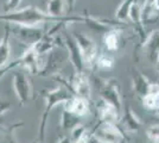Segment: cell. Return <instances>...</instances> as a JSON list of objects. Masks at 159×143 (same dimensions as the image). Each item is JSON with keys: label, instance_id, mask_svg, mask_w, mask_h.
<instances>
[{"label": "cell", "instance_id": "1", "mask_svg": "<svg viewBox=\"0 0 159 143\" xmlns=\"http://www.w3.org/2000/svg\"><path fill=\"white\" fill-rule=\"evenodd\" d=\"M75 23V21H83L82 16H73L66 14L64 17H52L49 13L39 10L36 6H26L21 10H14L10 12L0 13V23H7L13 25H25V26H38L44 23Z\"/></svg>", "mask_w": 159, "mask_h": 143}, {"label": "cell", "instance_id": "2", "mask_svg": "<svg viewBox=\"0 0 159 143\" xmlns=\"http://www.w3.org/2000/svg\"><path fill=\"white\" fill-rule=\"evenodd\" d=\"M44 95V100H45V109L43 112V116L40 118L39 130H38V142L44 143V138H45V128H47V123L50 116V112L52 111L55 106L63 104L66 102L69 98L73 97L71 91L66 86H58L53 89H44L43 92Z\"/></svg>", "mask_w": 159, "mask_h": 143}, {"label": "cell", "instance_id": "3", "mask_svg": "<svg viewBox=\"0 0 159 143\" xmlns=\"http://www.w3.org/2000/svg\"><path fill=\"white\" fill-rule=\"evenodd\" d=\"M69 61V55L66 51V47L62 44H56L55 47L47 54V59L44 61L43 67L40 68L38 75L40 76H53L55 74L60 73V70Z\"/></svg>", "mask_w": 159, "mask_h": 143}, {"label": "cell", "instance_id": "4", "mask_svg": "<svg viewBox=\"0 0 159 143\" xmlns=\"http://www.w3.org/2000/svg\"><path fill=\"white\" fill-rule=\"evenodd\" d=\"M12 85H13L14 93L19 100V104L20 105H26L27 102L31 100L33 95L32 83L30 81L26 73L23 70L14 72Z\"/></svg>", "mask_w": 159, "mask_h": 143}, {"label": "cell", "instance_id": "5", "mask_svg": "<svg viewBox=\"0 0 159 143\" xmlns=\"http://www.w3.org/2000/svg\"><path fill=\"white\" fill-rule=\"evenodd\" d=\"M11 34L20 42V44L27 48L34 45L44 35V30L39 26H25V25H14L11 27Z\"/></svg>", "mask_w": 159, "mask_h": 143}, {"label": "cell", "instance_id": "6", "mask_svg": "<svg viewBox=\"0 0 159 143\" xmlns=\"http://www.w3.org/2000/svg\"><path fill=\"white\" fill-rule=\"evenodd\" d=\"M63 45L66 47L68 55H69V61L71 62L74 69L76 73H83L84 72V61L81 54V50L79 48V44L76 43L75 38L73 35H70L69 32L64 31L63 34Z\"/></svg>", "mask_w": 159, "mask_h": 143}, {"label": "cell", "instance_id": "7", "mask_svg": "<svg viewBox=\"0 0 159 143\" xmlns=\"http://www.w3.org/2000/svg\"><path fill=\"white\" fill-rule=\"evenodd\" d=\"M76 43L79 44V48L81 50V54L84 61V66H92L95 63L98 57V45L96 43L82 32H75L73 34Z\"/></svg>", "mask_w": 159, "mask_h": 143}, {"label": "cell", "instance_id": "8", "mask_svg": "<svg viewBox=\"0 0 159 143\" xmlns=\"http://www.w3.org/2000/svg\"><path fill=\"white\" fill-rule=\"evenodd\" d=\"M99 93L101 100L114 106L118 111L122 109V102H121V97H120L119 87H118L115 80H102L99 85Z\"/></svg>", "mask_w": 159, "mask_h": 143}, {"label": "cell", "instance_id": "9", "mask_svg": "<svg viewBox=\"0 0 159 143\" xmlns=\"http://www.w3.org/2000/svg\"><path fill=\"white\" fill-rule=\"evenodd\" d=\"M95 137L105 143H121L124 141L122 131L116 126V124L101 122L94 130Z\"/></svg>", "mask_w": 159, "mask_h": 143}, {"label": "cell", "instance_id": "10", "mask_svg": "<svg viewBox=\"0 0 159 143\" xmlns=\"http://www.w3.org/2000/svg\"><path fill=\"white\" fill-rule=\"evenodd\" d=\"M69 86H70V89H71L74 95H77V97H81V98H84L87 100H89L92 91H90L89 80L84 75V73H76L74 75L71 83Z\"/></svg>", "mask_w": 159, "mask_h": 143}, {"label": "cell", "instance_id": "11", "mask_svg": "<svg viewBox=\"0 0 159 143\" xmlns=\"http://www.w3.org/2000/svg\"><path fill=\"white\" fill-rule=\"evenodd\" d=\"M146 57L151 63H157L159 56V30H153L143 44Z\"/></svg>", "mask_w": 159, "mask_h": 143}, {"label": "cell", "instance_id": "12", "mask_svg": "<svg viewBox=\"0 0 159 143\" xmlns=\"http://www.w3.org/2000/svg\"><path fill=\"white\" fill-rule=\"evenodd\" d=\"M82 18H83V23H84L90 30L96 31V32H100V34H105V32L112 30V29H118L119 24H121V21L115 23V21H112L98 19V18H94V17L89 16V14H83Z\"/></svg>", "mask_w": 159, "mask_h": 143}, {"label": "cell", "instance_id": "13", "mask_svg": "<svg viewBox=\"0 0 159 143\" xmlns=\"http://www.w3.org/2000/svg\"><path fill=\"white\" fill-rule=\"evenodd\" d=\"M63 109L70 111L79 117H84L89 112V104L84 98H81L77 95H73L66 102H63Z\"/></svg>", "mask_w": 159, "mask_h": 143}, {"label": "cell", "instance_id": "14", "mask_svg": "<svg viewBox=\"0 0 159 143\" xmlns=\"http://www.w3.org/2000/svg\"><path fill=\"white\" fill-rule=\"evenodd\" d=\"M10 36H11V26L7 24L4 30V35L0 38V69L4 68L8 63L10 56H11Z\"/></svg>", "mask_w": 159, "mask_h": 143}, {"label": "cell", "instance_id": "15", "mask_svg": "<svg viewBox=\"0 0 159 143\" xmlns=\"http://www.w3.org/2000/svg\"><path fill=\"white\" fill-rule=\"evenodd\" d=\"M140 14L143 24L153 21L159 14V8L156 0H144L143 6H140Z\"/></svg>", "mask_w": 159, "mask_h": 143}, {"label": "cell", "instance_id": "16", "mask_svg": "<svg viewBox=\"0 0 159 143\" xmlns=\"http://www.w3.org/2000/svg\"><path fill=\"white\" fill-rule=\"evenodd\" d=\"M99 113H100V118H101V122L116 124L120 121L119 111L115 109L114 106L107 104L103 100H101V102H100L99 105Z\"/></svg>", "mask_w": 159, "mask_h": 143}, {"label": "cell", "instance_id": "17", "mask_svg": "<svg viewBox=\"0 0 159 143\" xmlns=\"http://www.w3.org/2000/svg\"><path fill=\"white\" fill-rule=\"evenodd\" d=\"M122 124H124L125 129L128 130V131H133V132L138 131L141 128V125H143L139 117L133 112V110L131 107H128L125 111L124 117H122Z\"/></svg>", "mask_w": 159, "mask_h": 143}, {"label": "cell", "instance_id": "18", "mask_svg": "<svg viewBox=\"0 0 159 143\" xmlns=\"http://www.w3.org/2000/svg\"><path fill=\"white\" fill-rule=\"evenodd\" d=\"M150 85H151V82L144 74H141L139 72L134 74V76H133V89L141 98L148 93Z\"/></svg>", "mask_w": 159, "mask_h": 143}, {"label": "cell", "instance_id": "19", "mask_svg": "<svg viewBox=\"0 0 159 143\" xmlns=\"http://www.w3.org/2000/svg\"><path fill=\"white\" fill-rule=\"evenodd\" d=\"M80 118H81V117L76 116L73 112L66 111V110L63 109L62 113H61V128L63 130L74 129L76 125L81 124Z\"/></svg>", "mask_w": 159, "mask_h": 143}, {"label": "cell", "instance_id": "20", "mask_svg": "<svg viewBox=\"0 0 159 143\" xmlns=\"http://www.w3.org/2000/svg\"><path fill=\"white\" fill-rule=\"evenodd\" d=\"M64 7H66V2L64 0H48L47 4V13H49L52 17H64L66 16V11H64Z\"/></svg>", "mask_w": 159, "mask_h": 143}, {"label": "cell", "instance_id": "21", "mask_svg": "<svg viewBox=\"0 0 159 143\" xmlns=\"http://www.w3.org/2000/svg\"><path fill=\"white\" fill-rule=\"evenodd\" d=\"M24 123H16L7 128H0V143H17L16 140V130L21 126Z\"/></svg>", "mask_w": 159, "mask_h": 143}, {"label": "cell", "instance_id": "22", "mask_svg": "<svg viewBox=\"0 0 159 143\" xmlns=\"http://www.w3.org/2000/svg\"><path fill=\"white\" fill-rule=\"evenodd\" d=\"M103 43L108 51H115L119 48V31L118 29H112L105 32Z\"/></svg>", "mask_w": 159, "mask_h": 143}, {"label": "cell", "instance_id": "23", "mask_svg": "<svg viewBox=\"0 0 159 143\" xmlns=\"http://www.w3.org/2000/svg\"><path fill=\"white\" fill-rule=\"evenodd\" d=\"M128 18L132 21V23L137 26V29L141 32V37H143V29H144V24L141 21V14H140V5L138 0H135L131 6L129 13H128Z\"/></svg>", "mask_w": 159, "mask_h": 143}, {"label": "cell", "instance_id": "24", "mask_svg": "<svg viewBox=\"0 0 159 143\" xmlns=\"http://www.w3.org/2000/svg\"><path fill=\"white\" fill-rule=\"evenodd\" d=\"M135 0H122V2L119 5V7L115 11V17L119 21H125L128 18V13L131 6Z\"/></svg>", "mask_w": 159, "mask_h": 143}, {"label": "cell", "instance_id": "25", "mask_svg": "<svg viewBox=\"0 0 159 143\" xmlns=\"http://www.w3.org/2000/svg\"><path fill=\"white\" fill-rule=\"evenodd\" d=\"M143 104L146 109L158 110L159 109V94H146L143 97Z\"/></svg>", "mask_w": 159, "mask_h": 143}, {"label": "cell", "instance_id": "26", "mask_svg": "<svg viewBox=\"0 0 159 143\" xmlns=\"http://www.w3.org/2000/svg\"><path fill=\"white\" fill-rule=\"evenodd\" d=\"M95 63L101 69H111L114 66V60L108 55H101L99 57H96Z\"/></svg>", "mask_w": 159, "mask_h": 143}, {"label": "cell", "instance_id": "27", "mask_svg": "<svg viewBox=\"0 0 159 143\" xmlns=\"http://www.w3.org/2000/svg\"><path fill=\"white\" fill-rule=\"evenodd\" d=\"M71 131V134H70V140H71V143L75 142V141H77V140H80L81 137H83L84 135H87V130L86 128L83 126V125H81V124H79V125H76L74 129L70 130Z\"/></svg>", "mask_w": 159, "mask_h": 143}, {"label": "cell", "instance_id": "28", "mask_svg": "<svg viewBox=\"0 0 159 143\" xmlns=\"http://www.w3.org/2000/svg\"><path fill=\"white\" fill-rule=\"evenodd\" d=\"M147 137H148V141L150 143H158L159 142V124H156V125H152L150 126L147 131Z\"/></svg>", "mask_w": 159, "mask_h": 143}, {"label": "cell", "instance_id": "29", "mask_svg": "<svg viewBox=\"0 0 159 143\" xmlns=\"http://www.w3.org/2000/svg\"><path fill=\"white\" fill-rule=\"evenodd\" d=\"M23 0H7V2L4 6V12H10V11H14L19 7L20 2Z\"/></svg>", "mask_w": 159, "mask_h": 143}, {"label": "cell", "instance_id": "30", "mask_svg": "<svg viewBox=\"0 0 159 143\" xmlns=\"http://www.w3.org/2000/svg\"><path fill=\"white\" fill-rule=\"evenodd\" d=\"M12 107V104L10 102H6V100H2L0 99V117L2 115H5L6 112H8Z\"/></svg>", "mask_w": 159, "mask_h": 143}, {"label": "cell", "instance_id": "31", "mask_svg": "<svg viewBox=\"0 0 159 143\" xmlns=\"http://www.w3.org/2000/svg\"><path fill=\"white\" fill-rule=\"evenodd\" d=\"M75 1L76 0H64L66 7H68V13H71L73 12L74 7H75Z\"/></svg>", "mask_w": 159, "mask_h": 143}, {"label": "cell", "instance_id": "32", "mask_svg": "<svg viewBox=\"0 0 159 143\" xmlns=\"http://www.w3.org/2000/svg\"><path fill=\"white\" fill-rule=\"evenodd\" d=\"M87 143H105L102 141H100L98 137H95L94 135H88V138H87Z\"/></svg>", "mask_w": 159, "mask_h": 143}, {"label": "cell", "instance_id": "33", "mask_svg": "<svg viewBox=\"0 0 159 143\" xmlns=\"http://www.w3.org/2000/svg\"><path fill=\"white\" fill-rule=\"evenodd\" d=\"M57 143H71V140H70L69 137L66 136V137H62Z\"/></svg>", "mask_w": 159, "mask_h": 143}, {"label": "cell", "instance_id": "34", "mask_svg": "<svg viewBox=\"0 0 159 143\" xmlns=\"http://www.w3.org/2000/svg\"><path fill=\"white\" fill-rule=\"evenodd\" d=\"M157 66H158V68H159V56H158V60H157V63H156Z\"/></svg>", "mask_w": 159, "mask_h": 143}, {"label": "cell", "instance_id": "35", "mask_svg": "<svg viewBox=\"0 0 159 143\" xmlns=\"http://www.w3.org/2000/svg\"><path fill=\"white\" fill-rule=\"evenodd\" d=\"M157 1V6H158V8H159V0H156Z\"/></svg>", "mask_w": 159, "mask_h": 143}, {"label": "cell", "instance_id": "36", "mask_svg": "<svg viewBox=\"0 0 159 143\" xmlns=\"http://www.w3.org/2000/svg\"><path fill=\"white\" fill-rule=\"evenodd\" d=\"M157 111H158V113H159V109H158V110H157Z\"/></svg>", "mask_w": 159, "mask_h": 143}, {"label": "cell", "instance_id": "37", "mask_svg": "<svg viewBox=\"0 0 159 143\" xmlns=\"http://www.w3.org/2000/svg\"><path fill=\"white\" fill-rule=\"evenodd\" d=\"M158 143H159V142H158Z\"/></svg>", "mask_w": 159, "mask_h": 143}]
</instances>
